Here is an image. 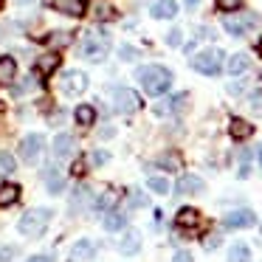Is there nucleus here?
I'll list each match as a JSON object with an SVG mask.
<instances>
[{"mask_svg":"<svg viewBox=\"0 0 262 262\" xmlns=\"http://www.w3.org/2000/svg\"><path fill=\"white\" fill-rule=\"evenodd\" d=\"M46 42H48V46H68V42H71V34H62V31H57V34L46 37Z\"/></svg>","mask_w":262,"mask_h":262,"instance_id":"32","label":"nucleus"},{"mask_svg":"<svg viewBox=\"0 0 262 262\" xmlns=\"http://www.w3.org/2000/svg\"><path fill=\"white\" fill-rule=\"evenodd\" d=\"M113 107H116V113H136V110L141 107V99H138V93L130 91V88H116L113 91Z\"/></svg>","mask_w":262,"mask_h":262,"instance_id":"6","label":"nucleus"},{"mask_svg":"<svg viewBox=\"0 0 262 262\" xmlns=\"http://www.w3.org/2000/svg\"><path fill=\"white\" fill-rule=\"evenodd\" d=\"M57 9L71 14V17H82L88 9V0H57Z\"/></svg>","mask_w":262,"mask_h":262,"instance_id":"17","label":"nucleus"},{"mask_svg":"<svg viewBox=\"0 0 262 262\" xmlns=\"http://www.w3.org/2000/svg\"><path fill=\"white\" fill-rule=\"evenodd\" d=\"M48 220H51V209H31V211H26V214L20 217L17 231L23 234V237H37V234L46 231Z\"/></svg>","mask_w":262,"mask_h":262,"instance_id":"2","label":"nucleus"},{"mask_svg":"<svg viewBox=\"0 0 262 262\" xmlns=\"http://www.w3.org/2000/svg\"><path fill=\"white\" fill-rule=\"evenodd\" d=\"M217 6H220L223 12H237V9L243 6V0H217Z\"/></svg>","mask_w":262,"mask_h":262,"instance_id":"33","label":"nucleus"},{"mask_svg":"<svg viewBox=\"0 0 262 262\" xmlns=\"http://www.w3.org/2000/svg\"><path fill=\"white\" fill-rule=\"evenodd\" d=\"M175 220H178V226H181V228H198L200 226V211L198 209H189V206H186V209L178 211Z\"/></svg>","mask_w":262,"mask_h":262,"instance_id":"18","label":"nucleus"},{"mask_svg":"<svg viewBox=\"0 0 262 262\" xmlns=\"http://www.w3.org/2000/svg\"><path fill=\"white\" fill-rule=\"evenodd\" d=\"M181 40H183V34H181V29H172L169 34H166V42H169L172 48L175 46H181Z\"/></svg>","mask_w":262,"mask_h":262,"instance_id":"35","label":"nucleus"},{"mask_svg":"<svg viewBox=\"0 0 262 262\" xmlns=\"http://www.w3.org/2000/svg\"><path fill=\"white\" fill-rule=\"evenodd\" d=\"M147 186L149 189H152V192L155 194H166V192H169V181H166V178H149V181H147Z\"/></svg>","mask_w":262,"mask_h":262,"instance_id":"29","label":"nucleus"},{"mask_svg":"<svg viewBox=\"0 0 262 262\" xmlns=\"http://www.w3.org/2000/svg\"><path fill=\"white\" fill-rule=\"evenodd\" d=\"M254 211H248V209H237V211H231V214H226V220H223V226L226 228H251L254 226Z\"/></svg>","mask_w":262,"mask_h":262,"instance_id":"9","label":"nucleus"},{"mask_svg":"<svg viewBox=\"0 0 262 262\" xmlns=\"http://www.w3.org/2000/svg\"><path fill=\"white\" fill-rule=\"evenodd\" d=\"M175 14H178L175 0H158V3H152V17L155 20H172Z\"/></svg>","mask_w":262,"mask_h":262,"instance_id":"15","label":"nucleus"},{"mask_svg":"<svg viewBox=\"0 0 262 262\" xmlns=\"http://www.w3.org/2000/svg\"><path fill=\"white\" fill-rule=\"evenodd\" d=\"M107 40H104L102 34H85L82 37V46H79V51H82V57L88 59V62H102L104 57H107Z\"/></svg>","mask_w":262,"mask_h":262,"instance_id":"4","label":"nucleus"},{"mask_svg":"<svg viewBox=\"0 0 262 262\" xmlns=\"http://www.w3.org/2000/svg\"><path fill=\"white\" fill-rule=\"evenodd\" d=\"M138 248H141V234H138V231H127V234H124V239L119 243V251L130 256V254H136Z\"/></svg>","mask_w":262,"mask_h":262,"instance_id":"22","label":"nucleus"},{"mask_svg":"<svg viewBox=\"0 0 262 262\" xmlns=\"http://www.w3.org/2000/svg\"><path fill=\"white\" fill-rule=\"evenodd\" d=\"M256 23H259V17H256L254 12H245V14H226V17H223V29H226L231 37H243L245 31L256 29Z\"/></svg>","mask_w":262,"mask_h":262,"instance_id":"5","label":"nucleus"},{"mask_svg":"<svg viewBox=\"0 0 262 262\" xmlns=\"http://www.w3.org/2000/svg\"><path fill=\"white\" fill-rule=\"evenodd\" d=\"M198 3H200V0H186V6H189V9H194Z\"/></svg>","mask_w":262,"mask_h":262,"instance_id":"43","label":"nucleus"},{"mask_svg":"<svg viewBox=\"0 0 262 262\" xmlns=\"http://www.w3.org/2000/svg\"><path fill=\"white\" fill-rule=\"evenodd\" d=\"M76 121H79L82 127H91L93 121H96V110H93L91 104H79V107H76Z\"/></svg>","mask_w":262,"mask_h":262,"instance_id":"26","label":"nucleus"},{"mask_svg":"<svg viewBox=\"0 0 262 262\" xmlns=\"http://www.w3.org/2000/svg\"><path fill=\"white\" fill-rule=\"evenodd\" d=\"M158 164H161V166H166V169H172V172H178V169H181V158H178L175 152L161 155V158H158Z\"/></svg>","mask_w":262,"mask_h":262,"instance_id":"31","label":"nucleus"},{"mask_svg":"<svg viewBox=\"0 0 262 262\" xmlns=\"http://www.w3.org/2000/svg\"><path fill=\"white\" fill-rule=\"evenodd\" d=\"M59 91L65 96H79L88 91V76L82 71H65V76L59 79Z\"/></svg>","mask_w":262,"mask_h":262,"instance_id":"7","label":"nucleus"},{"mask_svg":"<svg viewBox=\"0 0 262 262\" xmlns=\"http://www.w3.org/2000/svg\"><path fill=\"white\" fill-rule=\"evenodd\" d=\"M121 59H127V62H133V59H138V51H136V48H133V46H121Z\"/></svg>","mask_w":262,"mask_h":262,"instance_id":"34","label":"nucleus"},{"mask_svg":"<svg viewBox=\"0 0 262 262\" xmlns=\"http://www.w3.org/2000/svg\"><path fill=\"white\" fill-rule=\"evenodd\" d=\"M203 245H206V251H214L217 245H220V234H209V237L203 239Z\"/></svg>","mask_w":262,"mask_h":262,"instance_id":"36","label":"nucleus"},{"mask_svg":"<svg viewBox=\"0 0 262 262\" xmlns=\"http://www.w3.org/2000/svg\"><path fill=\"white\" fill-rule=\"evenodd\" d=\"M17 76V62L12 57H0V88H9Z\"/></svg>","mask_w":262,"mask_h":262,"instance_id":"13","label":"nucleus"},{"mask_svg":"<svg viewBox=\"0 0 262 262\" xmlns=\"http://www.w3.org/2000/svg\"><path fill=\"white\" fill-rule=\"evenodd\" d=\"M136 198H133V206H147V198H144L141 192H133Z\"/></svg>","mask_w":262,"mask_h":262,"instance_id":"41","label":"nucleus"},{"mask_svg":"<svg viewBox=\"0 0 262 262\" xmlns=\"http://www.w3.org/2000/svg\"><path fill=\"white\" fill-rule=\"evenodd\" d=\"M71 175H76V178H79V175H85V161H76V164H74V169H71Z\"/></svg>","mask_w":262,"mask_h":262,"instance_id":"39","label":"nucleus"},{"mask_svg":"<svg viewBox=\"0 0 262 262\" xmlns=\"http://www.w3.org/2000/svg\"><path fill=\"white\" fill-rule=\"evenodd\" d=\"M14 256V248H0V262H9Z\"/></svg>","mask_w":262,"mask_h":262,"instance_id":"40","label":"nucleus"},{"mask_svg":"<svg viewBox=\"0 0 262 262\" xmlns=\"http://www.w3.org/2000/svg\"><path fill=\"white\" fill-rule=\"evenodd\" d=\"M42 178H46V186L51 189L54 194L62 192V186H65V172H59L57 164H48L46 172H42Z\"/></svg>","mask_w":262,"mask_h":262,"instance_id":"11","label":"nucleus"},{"mask_svg":"<svg viewBox=\"0 0 262 262\" xmlns=\"http://www.w3.org/2000/svg\"><path fill=\"white\" fill-rule=\"evenodd\" d=\"M76 149L74 136H57L54 138V158H71Z\"/></svg>","mask_w":262,"mask_h":262,"instance_id":"14","label":"nucleus"},{"mask_svg":"<svg viewBox=\"0 0 262 262\" xmlns=\"http://www.w3.org/2000/svg\"><path fill=\"white\" fill-rule=\"evenodd\" d=\"M88 9H91V14L96 20H110L113 17V9H110V3H104V0H91Z\"/></svg>","mask_w":262,"mask_h":262,"instance_id":"24","label":"nucleus"},{"mask_svg":"<svg viewBox=\"0 0 262 262\" xmlns=\"http://www.w3.org/2000/svg\"><path fill=\"white\" fill-rule=\"evenodd\" d=\"M29 262H51V259H48V256H31Z\"/></svg>","mask_w":262,"mask_h":262,"instance_id":"42","label":"nucleus"},{"mask_svg":"<svg viewBox=\"0 0 262 262\" xmlns=\"http://www.w3.org/2000/svg\"><path fill=\"white\" fill-rule=\"evenodd\" d=\"M102 226L107 228V231H119V228L127 226V217L121 214V211H107V214H104V220H102Z\"/></svg>","mask_w":262,"mask_h":262,"instance_id":"25","label":"nucleus"},{"mask_svg":"<svg viewBox=\"0 0 262 262\" xmlns=\"http://www.w3.org/2000/svg\"><path fill=\"white\" fill-rule=\"evenodd\" d=\"M228 133H231V138H237V141H245V138H251L254 127H251L245 119H231V124H228Z\"/></svg>","mask_w":262,"mask_h":262,"instance_id":"19","label":"nucleus"},{"mask_svg":"<svg viewBox=\"0 0 262 262\" xmlns=\"http://www.w3.org/2000/svg\"><path fill=\"white\" fill-rule=\"evenodd\" d=\"M14 172V158L9 152H0V178H6Z\"/></svg>","mask_w":262,"mask_h":262,"instance_id":"30","label":"nucleus"},{"mask_svg":"<svg viewBox=\"0 0 262 262\" xmlns=\"http://www.w3.org/2000/svg\"><path fill=\"white\" fill-rule=\"evenodd\" d=\"M172 262H192V254H189V251H178Z\"/></svg>","mask_w":262,"mask_h":262,"instance_id":"38","label":"nucleus"},{"mask_svg":"<svg viewBox=\"0 0 262 262\" xmlns=\"http://www.w3.org/2000/svg\"><path fill=\"white\" fill-rule=\"evenodd\" d=\"M17 198H20V186H14V183H3V186H0V206H3V209L17 203Z\"/></svg>","mask_w":262,"mask_h":262,"instance_id":"23","label":"nucleus"},{"mask_svg":"<svg viewBox=\"0 0 262 262\" xmlns=\"http://www.w3.org/2000/svg\"><path fill=\"white\" fill-rule=\"evenodd\" d=\"M93 256V243L91 239H76L68 254V262H88Z\"/></svg>","mask_w":262,"mask_h":262,"instance_id":"12","label":"nucleus"},{"mask_svg":"<svg viewBox=\"0 0 262 262\" xmlns=\"http://www.w3.org/2000/svg\"><path fill=\"white\" fill-rule=\"evenodd\" d=\"M40 155H42V136H26L20 141V158L26 164H37Z\"/></svg>","mask_w":262,"mask_h":262,"instance_id":"8","label":"nucleus"},{"mask_svg":"<svg viewBox=\"0 0 262 262\" xmlns=\"http://www.w3.org/2000/svg\"><path fill=\"white\" fill-rule=\"evenodd\" d=\"M59 62H62V59H59V54L57 51H48V54H42V57L37 59V71H40L42 76H51L54 71L59 68Z\"/></svg>","mask_w":262,"mask_h":262,"instance_id":"16","label":"nucleus"},{"mask_svg":"<svg viewBox=\"0 0 262 262\" xmlns=\"http://www.w3.org/2000/svg\"><path fill=\"white\" fill-rule=\"evenodd\" d=\"M206 189V183L200 181L198 175H181L175 183V192L178 194H200Z\"/></svg>","mask_w":262,"mask_h":262,"instance_id":"10","label":"nucleus"},{"mask_svg":"<svg viewBox=\"0 0 262 262\" xmlns=\"http://www.w3.org/2000/svg\"><path fill=\"white\" fill-rule=\"evenodd\" d=\"M116 203H119V194H116V192H104V194H99V200H96V209L107 211V209H113Z\"/></svg>","mask_w":262,"mask_h":262,"instance_id":"28","label":"nucleus"},{"mask_svg":"<svg viewBox=\"0 0 262 262\" xmlns=\"http://www.w3.org/2000/svg\"><path fill=\"white\" fill-rule=\"evenodd\" d=\"M138 82H141V88L149 93V96H164L166 91H169L172 85V74L164 68V65H144V68H138Z\"/></svg>","mask_w":262,"mask_h":262,"instance_id":"1","label":"nucleus"},{"mask_svg":"<svg viewBox=\"0 0 262 262\" xmlns=\"http://www.w3.org/2000/svg\"><path fill=\"white\" fill-rule=\"evenodd\" d=\"M91 161H93V164H104V161H107V152H102V149H96V152L91 155Z\"/></svg>","mask_w":262,"mask_h":262,"instance_id":"37","label":"nucleus"},{"mask_svg":"<svg viewBox=\"0 0 262 262\" xmlns=\"http://www.w3.org/2000/svg\"><path fill=\"white\" fill-rule=\"evenodd\" d=\"M259 164H262V147H259Z\"/></svg>","mask_w":262,"mask_h":262,"instance_id":"44","label":"nucleus"},{"mask_svg":"<svg viewBox=\"0 0 262 262\" xmlns=\"http://www.w3.org/2000/svg\"><path fill=\"white\" fill-rule=\"evenodd\" d=\"M223 59H226V57H223V51H220V48H209V51L194 54V57H192V68L198 71V74L214 76V74H220Z\"/></svg>","mask_w":262,"mask_h":262,"instance_id":"3","label":"nucleus"},{"mask_svg":"<svg viewBox=\"0 0 262 262\" xmlns=\"http://www.w3.org/2000/svg\"><path fill=\"white\" fill-rule=\"evenodd\" d=\"M228 262H251V251H248V245H243V243L231 245V254H228Z\"/></svg>","mask_w":262,"mask_h":262,"instance_id":"27","label":"nucleus"},{"mask_svg":"<svg viewBox=\"0 0 262 262\" xmlns=\"http://www.w3.org/2000/svg\"><path fill=\"white\" fill-rule=\"evenodd\" d=\"M248 65H251L248 54H234V57L226 62V68H228V74H231V76H239V74L248 71Z\"/></svg>","mask_w":262,"mask_h":262,"instance_id":"21","label":"nucleus"},{"mask_svg":"<svg viewBox=\"0 0 262 262\" xmlns=\"http://www.w3.org/2000/svg\"><path fill=\"white\" fill-rule=\"evenodd\" d=\"M91 206V189L85 186H76L74 194H71V211H82Z\"/></svg>","mask_w":262,"mask_h":262,"instance_id":"20","label":"nucleus"}]
</instances>
